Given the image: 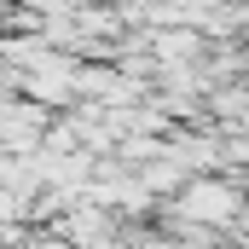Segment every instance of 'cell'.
Masks as SVG:
<instances>
[{
	"label": "cell",
	"instance_id": "1",
	"mask_svg": "<svg viewBox=\"0 0 249 249\" xmlns=\"http://www.w3.org/2000/svg\"><path fill=\"white\" fill-rule=\"evenodd\" d=\"M186 214H197V220H232V209H238V197H232V186H191L186 203H180Z\"/></svg>",
	"mask_w": 249,
	"mask_h": 249
}]
</instances>
